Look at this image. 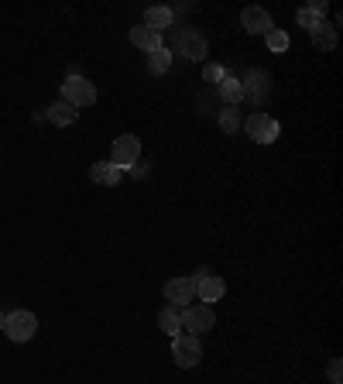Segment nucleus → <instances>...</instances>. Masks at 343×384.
Returning a JSON list of instances; mask_svg holds the SVG:
<instances>
[{
    "label": "nucleus",
    "instance_id": "obj_11",
    "mask_svg": "<svg viewBox=\"0 0 343 384\" xmlns=\"http://www.w3.org/2000/svg\"><path fill=\"white\" fill-rule=\"evenodd\" d=\"M179 55L192 58V62H203L210 55V45L199 31H185V35H179Z\"/></svg>",
    "mask_w": 343,
    "mask_h": 384
},
{
    "label": "nucleus",
    "instance_id": "obj_22",
    "mask_svg": "<svg viewBox=\"0 0 343 384\" xmlns=\"http://www.w3.org/2000/svg\"><path fill=\"white\" fill-rule=\"evenodd\" d=\"M264 38H268V49H271V51H285V49H289V31H282V27H271Z\"/></svg>",
    "mask_w": 343,
    "mask_h": 384
},
{
    "label": "nucleus",
    "instance_id": "obj_8",
    "mask_svg": "<svg viewBox=\"0 0 343 384\" xmlns=\"http://www.w3.org/2000/svg\"><path fill=\"white\" fill-rule=\"evenodd\" d=\"M161 295H165V302H168V306L185 309V302H192V299H196V278H172V282H165Z\"/></svg>",
    "mask_w": 343,
    "mask_h": 384
},
{
    "label": "nucleus",
    "instance_id": "obj_23",
    "mask_svg": "<svg viewBox=\"0 0 343 384\" xmlns=\"http://www.w3.org/2000/svg\"><path fill=\"white\" fill-rule=\"evenodd\" d=\"M326 378H330V384H343V364H340V357L330 360V367H326Z\"/></svg>",
    "mask_w": 343,
    "mask_h": 384
},
{
    "label": "nucleus",
    "instance_id": "obj_6",
    "mask_svg": "<svg viewBox=\"0 0 343 384\" xmlns=\"http://www.w3.org/2000/svg\"><path fill=\"white\" fill-rule=\"evenodd\" d=\"M137 158H141V141H137L134 134H120V137L113 141V151H110V165L124 172V168L137 165Z\"/></svg>",
    "mask_w": 343,
    "mask_h": 384
},
{
    "label": "nucleus",
    "instance_id": "obj_13",
    "mask_svg": "<svg viewBox=\"0 0 343 384\" xmlns=\"http://www.w3.org/2000/svg\"><path fill=\"white\" fill-rule=\"evenodd\" d=\"M295 21H299V27L313 31L319 21H326V0H313V4L299 7V11H295Z\"/></svg>",
    "mask_w": 343,
    "mask_h": 384
},
{
    "label": "nucleus",
    "instance_id": "obj_5",
    "mask_svg": "<svg viewBox=\"0 0 343 384\" xmlns=\"http://www.w3.org/2000/svg\"><path fill=\"white\" fill-rule=\"evenodd\" d=\"M240 89H244V100L240 103H251V106H261L268 100V89H271V79L261 69H247V76L240 79Z\"/></svg>",
    "mask_w": 343,
    "mask_h": 384
},
{
    "label": "nucleus",
    "instance_id": "obj_18",
    "mask_svg": "<svg viewBox=\"0 0 343 384\" xmlns=\"http://www.w3.org/2000/svg\"><path fill=\"white\" fill-rule=\"evenodd\" d=\"M309 38H313V45L323 51H333L337 49V27H330L326 21H319L313 31H309Z\"/></svg>",
    "mask_w": 343,
    "mask_h": 384
},
{
    "label": "nucleus",
    "instance_id": "obj_4",
    "mask_svg": "<svg viewBox=\"0 0 343 384\" xmlns=\"http://www.w3.org/2000/svg\"><path fill=\"white\" fill-rule=\"evenodd\" d=\"M213 326H216L213 306H203V302H196V306H185V309H182V330H185L189 336L213 333Z\"/></svg>",
    "mask_w": 343,
    "mask_h": 384
},
{
    "label": "nucleus",
    "instance_id": "obj_2",
    "mask_svg": "<svg viewBox=\"0 0 343 384\" xmlns=\"http://www.w3.org/2000/svg\"><path fill=\"white\" fill-rule=\"evenodd\" d=\"M62 100L69 103V106H93L96 103V86L89 82L86 76H69L62 82Z\"/></svg>",
    "mask_w": 343,
    "mask_h": 384
},
{
    "label": "nucleus",
    "instance_id": "obj_9",
    "mask_svg": "<svg viewBox=\"0 0 343 384\" xmlns=\"http://www.w3.org/2000/svg\"><path fill=\"white\" fill-rule=\"evenodd\" d=\"M240 27L247 31V35H268L271 31V14L264 11V7H244L240 11Z\"/></svg>",
    "mask_w": 343,
    "mask_h": 384
},
{
    "label": "nucleus",
    "instance_id": "obj_7",
    "mask_svg": "<svg viewBox=\"0 0 343 384\" xmlns=\"http://www.w3.org/2000/svg\"><path fill=\"white\" fill-rule=\"evenodd\" d=\"M172 357L179 367H196L199 357H203V347H199V336H189V333H179L172 336Z\"/></svg>",
    "mask_w": 343,
    "mask_h": 384
},
{
    "label": "nucleus",
    "instance_id": "obj_16",
    "mask_svg": "<svg viewBox=\"0 0 343 384\" xmlns=\"http://www.w3.org/2000/svg\"><path fill=\"white\" fill-rule=\"evenodd\" d=\"M76 117H80V110L69 106L66 100H58L49 106V120H52L55 128H69V124H76Z\"/></svg>",
    "mask_w": 343,
    "mask_h": 384
},
{
    "label": "nucleus",
    "instance_id": "obj_3",
    "mask_svg": "<svg viewBox=\"0 0 343 384\" xmlns=\"http://www.w3.org/2000/svg\"><path fill=\"white\" fill-rule=\"evenodd\" d=\"M244 134L251 137V141H258V144H275L278 141V120L275 117H268V113H251L247 120H244Z\"/></svg>",
    "mask_w": 343,
    "mask_h": 384
},
{
    "label": "nucleus",
    "instance_id": "obj_25",
    "mask_svg": "<svg viewBox=\"0 0 343 384\" xmlns=\"http://www.w3.org/2000/svg\"><path fill=\"white\" fill-rule=\"evenodd\" d=\"M0 330H4V312H0Z\"/></svg>",
    "mask_w": 343,
    "mask_h": 384
},
{
    "label": "nucleus",
    "instance_id": "obj_21",
    "mask_svg": "<svg viewBox=\"0 0 343 384\" xmlns=\"http://www.w3.org/2000/svg\"><path fill=\"white\" fill-rule=\"evenodd\" d=\"M148 69H151L155 76H165V73L172 69V51H168V49L151 51V58H148Z\"/></svg>",
    "mask_w": 343,
    "mask_h": 384
},
{
    "label": "nucleus",
    "instance_id": "obj_15",
    "mask_svg": "<svg viewBox=\"0 0 343 384\" xmlns=\"http://www.w3.org/2000/svg\"><path fill=\"white\" fill-rule=\"evenodd\" d=\"M158 330L165 336H179L182 333V309H175V306H165L158 312Z\"/></svg>",
    "mask_w": 343,
    "mask_h": 384
},
{
    "label": "nucleus",
    "instance_id": "obj_1",
    "mask_svg": "<svg viewBox=\"0 0 343 384\" xmlns=\"http://www.w3.org/2000/svg\"><path fill=\"white\" fill-rule=\"evenodd\" d=\"M0 333H7L14 343H27L31 336L38 333V319H35V312H27V309H14V312L4 316V330H0Z\"/></svg>",
    "mask_w": 343,
    "mask_h": 384
},
{
    "label": "nucleus",
    "instance_id": "obj_24",
    "mask_svg": "<svg viewBox=\"0 0 343 384\" xmlns=\"http://www.w3.org/2000/svg\"><path fill=\"white\" fill-rule=\"evenodd\" d=\"M223 76H227V73H223V66H216V62L203 69V79H206V82H220Z\"/></svg>",
    "mask_w": 343,
    "mask_h": 384
},
{
    "label": "nucleus",
    "instance_id": "obj_20",
    "mask_svg": "<svg viewBox=\"0 0 343 384\" xmlns=\"http://www.w3.org/2000/svg\"><path fill=\"white\" fill-rule=\"evenodd\" d=\"M220 130H223V134H237L240 130V106H223V110H220Z\"/></svg>",
    "mask_w": 343,
    "mask_h": 384
},
{
    "label": "nucleus",
    "instance_id": "obj_19",
    "mask_svg": "<svg viewBox=\"0 0 343 384\" xmlns=\"http://www.w3.org/2000/svg\"><path fill=\"white\" fill-rule=\"evenodd\" d=\"M172 18H175V11L172 7H148L144 11V25L155 27V31H165V27H172Z\"/></svg>",
    "mask_w": 343,
    "mask_h": 384
},
{
    "label": "nucleus",
    "instance_id": "obj_10",
    "mask_svg": "<svg viewBox=\"0 0 343 384\" xmlns=\"http://www.w3.org/2000/svg\"><path fill=\"white\" fill-rule=\"evenodd\" d=\"M227 295V282L220 278V275H206V278H196V299L203 302V306H210V302H220Z\"/></svg>",
    "mask_w": 343,
    "mask_h": 384
},
{
    "label": "nucleus",
    "instance_id": "obj_14",
    "mask_svg": "<svg viewBox=\"0 0 343 384\" xmlns=\"http://www.w3.org/2000/svg\"><path fill=\"white\" fill-rule=\"evenodd\" d=\"M216 93H220V100L227 103V106H240V100H244V89H240L237 76H223L216 82Z\"/></svg>",
    "mask_w": 343,
    "mask_h": 384
},
{
    "label": "nucleus",
    "instance_id": "obj_17",
    "mask_svg": "<svg viewBox=\"0 0 343 384\" xmlns=\"http://www.w3.org/2000/svg\"><path fill=\"white\" fill-rule=\"evenodd\" d=\"M120 175H124V172H120V168H113L110 161H96V165L89 168V179L96 182V185H110V189L120 182Z\"/></svg>",
    "mask_w": 343,
    "mask_h": 384
},
{
    "label": "nucleus",
    "instance_id": "obj_12",
    "mask_svg": "<svg viewBox=\"0 0 343 384\" xmlns=\"http://www.w3.org/2000/svg\"><path fill=\"white\" fill-rule=\"evenodd\" d=\"M131 45H137L141 51H158V49H165L161 45V35L155 31V27H148V25H134L131 27Z\"/></svg>",
    "mask_w": 343,
    "mask_h": 384
}]
</instances>
